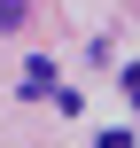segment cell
I'll use <instances>...</instances> for the list:
<instances>
[{
	"label": "cell",
	"mask_w": 140,
	"mask_h": 148,
	"mask_svg": "<svg viewBox=\"0 0 140 148\" xmlns=\"http://www.w3.org/2000/svg\"><path fill=\"white\" fill-rule=\"evenodd\" d=\"M23 16H31V0H0V31H16Z\"/></svg>",
	"instance_id": "obj_2"
},
{
	"label": "cell",
	"mask_w": 140,
	"mask_h": 148,
	"mask_svg": "<svg viewBox=\"0 0 140 148\" xmlns=\"http://www.w3.org/2000/svg\"><path fill=\"white\" fill-rule=\"evenodd\" d=\"M125 94H132V101H140V62H132V70H125Z\"/></svg>",
	"instance_id": "obj_4"
},
{
	"label": "cell",
	"mask_w": 140,
	"mask_h": 148,
	"mask_svg": "<svg viewBox=\"0 0 140 148\" xmlns=\"http://www.w3.org/2000/svg\"><path fill=\"white\" fill-rule=\"evenodd\" d=\"M23 94H31V101H39V94H55V62H47V55H31V62H23Z\"/></svg>",
	"instance_id": "obj_1"
},
{
	"label": "cell",
	"mask_w": 140,
	"mask_h": 148,
	"mask_svg": "<svg viewBox=\"0 0 140 148\" xmlns=\"http://www.w3.org/2000/svg\"><path fill=\"white\" fill-rule=\"evenodd\" d=\"M94 148H132V133L117 125V133H101V140H94Z\"/></svg>",
	"instance_id": "obj_3"
}]
</instances>
